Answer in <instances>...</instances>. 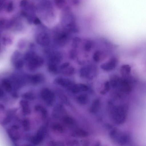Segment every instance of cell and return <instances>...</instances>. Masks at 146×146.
<instances>
[{"label": "cell", "mask_w": 146, "mask_h": 146, "mask_svg": "<svg viewBox=\"0 0 146 146\" xmlns=\"http://www.w3.org/2000/svg\"><path fill=\"white\" fill-rule=\"evenodd\" d=\"M27 0H22L20 2V6L21 7H25L27 5Z\"/></svg>", "instance_id": "2e32d148"}, {"label": "cell", "mask_w": 146, "mask_h": 146, "mask_svg": "<svg viewBox=\"0 0 146 146\" xmlns=\"http://www.w3.org/2000/svg\"><path fill=\"white\" fill-rule=\"evenodd\" d=\"M55 82L57 84L64 87H68L71 85V81L69 80L64 78L59 77L56 78Z\"/></svg>", "instance_id": "5b68a950"}, {"label": "cell", "mask_w": 146, "mask_h": 146, "mask_svg": "<svg viewBox=\"0 0 146 146\" xmlns=\"http://www.w3.org/2000/svg\"><path fill=\"white\" fill-rule=\"evenodd\" d=\"M26 58L29 60L28 66L31 70H35L40 67L44 62L43 59L34 53L29 54Z\"/></svg>", "instance_id": "6da1fadb"}, {"label": "cell", "mask_w": 146, "mask_h": 146, "mask_svg": "<svg viewBox=\"0 0 146 146\" xmlns=\"http://www.w3.org/2000/svg\"><path fill=\"white\" fill-rule=\"evenodd\" d=\"M43 138V134L41 132H38L36 135L32 139V143L34 145H37L40 143Z\"/></svg>", "instance_id": "8992f818"}, {"label": "cell", "mask_w": 146, "mask_h": 146, "mask_svg": "<svg viewBox=\"0 0 146 146\" xmlns=\"http://www.w3.org/2000/svg\"><path fill=\"white\" fill-rule=\"evenodd\" d=\"M52 128L53 130L60 132H62L64 130L63 127L60 125L58 124L53 125L52 127Z\"/></svg>", "instance_id": "8fae6325"}, {"label": "cell", "mask_w": 146, "mask_h": 146, "mask_svg": "<svg viewBox=\"0 0 146 146\" xmlns=\"http://www.w3.org/2000/svg\"><path fill=\"white\" fill-rule=\"evenodd\" d=\"M23 125L24 130L26 131H28L30 130V124L28 119H25L23 121Z\"/></svg>", "instance_id": "9c48e42d"}, {"label": "cell", "mask_w": 146, "mask_h": 146, "mask_svg": "<svg viewBox=\"0 0 146 146\" xmlns=\"http://www.w3.org/2000/svg\"><path fill=\"white\" fill-rule=\"evenodd\" d=\"M42 107L39 105L36 106L35 107V109L37 111H40L42 108Z\"/></svg>", "instance_id": "e0dca14e"}, {"label": "cell", "mask_w": 146, "mask_h": 146, "mask_svg": "<svg viewBox=\"0 0 146 146\" xmlns=\"http://www.w3.org/2000/svg\"><path fill=\"white\" fill-rule=\"evenodd\" d=\"M40 111L41 112L42 117L44 118L46 117L47 115V111L46 109L42 107Z\"/></svg>", "instance_id": "9a60e30c"}, {"label": "cell", "mask_w": 146, "mask_h": 146, "mask_svg": "<svg viewBox=\"0 0 146 146\" xmlns=\"http://www.w3.org/2000/svg\"><path fill=\"white\" fill-rule=\"evenodd\" d=\"M63 120L65 123L68 125H72L74 123V121L73 119L69 116H65L64 117Z\"/></svg>", "instance_id": "30bf717a"}, {"label": "cell", "mask_w": 146, "mask_h": 146, "mask_svg": "<svg viewBox=\"0 0 146 146\" xmlns=\"http://www.w3.org/2000/svg\"><path fill=\"white\" fill-rule=\"evenodd\" d=\"M41 95L42 99L48 105H52L55 100L54 94L47 88H44L42 90Z\"/></svg>", "instance_id": "7a4b0ae2"}, {"label": "cell", "mask_w": 146, "mask_h": 146, "mask_svg": "<svg viewBox=\"0 0 146 146\" xmlns=\"http://www.w3.org/2000/svg\"><path fill=\"white\" fill-rule=\"evenodd\" d=\"M4 0H0V11L2 9L4 6Z\"/></svg>", "instance_id": "ac0fdd59"}, {"label": "cell", "mask_w": 146, "mask_h": 146, "mask_svg": "<svg viewBox=\"0 0 146 146\" xmlns=\"http://www.w3.org/2000/svg\"><path fill=\"white\" fill-rule=\"evenodd\" d=\"M48 69L50 72L54 73H56L58 71L57 65L49 63L48 65Z\"/></svg>", "instance_id": "ba28073f"}, {"label": "cell", "mask_w": 146, "mask_h": 146, "mask_svg": "<svg viewBox=\"0 0 146 146\" xmlns=\"http://www.w3.org/2000/svg\"><path fill=\"white\" fill-rule=\"evenodd\" d=\"M72 91L73 93H78L82 92L81 89L80 84L74 85L72 87Z\"/></svg>", "instance_id": "7c38bea8"}, {"label": "cell", "mask_w": 146, "mask_h": 146, "mask_svg": "<svg viewBox=\"0 0 146 146\" xmlns=\"http://www.w3.org/2000/svg\"><path fill=\"white\" fill-rule=\"evenodd\" d=\"M36 40L38 44L44 46L48 45L50 42L48 35L44 32L39 34L36 36Z\"/></svg>", "instance_id": "3957f363"}, {"label": "cell", "mask_w": 146, "mask_h": 146, "mask_svg": "<svg viewBox=\"0 0 146 146\" xmlns=\"http://www.w3.org/2000/svg\"><path fill=\"white\" fill-rule=\"evenodd\" d=\"M14 8L13 3L12 1L9 2L7 7V11L8 12L12 11Z\"/></svg>", "instance_id": "4fadbf2b"}, {"label": "cell", "mask_w": 146, "mask_h": 146, "mask_svg": "<svg viewBox=\"0 0 146 146\" xmlns=\"http://www.w3.org/2000/svg\"><path fill=\"white\" fill-rule=\"evenodd\" d=\"M60 70L62 74L67 76L72 75L74 71V68L68 62L62 64L60 67Z\"/></svg>", "instance_id": "277c9868"}, {"label": "cell", "mask_w": 146, "mask_h": 146, "mask_svg": "<svg viewBox=\"0 0 146 146\" xmlns=\"http://www.w3.org/2000/svg\"><path fill=\"white\" fill-rule=\"evenodd\" d=\"M23 62L21 59L19 60L15 63V66L17 68H21L23 67Z\"/></svg>", "instance_id": "5bb4252c"}, {"label": "cell", "mask_w": 146, "mask_h": 146, "mask_svg": "<svg viewBox=\"0 0 146 146\" xmlns=\"http://www.w3.org/2000/svg\"><path fill=\"white\" fill-rule=\"evenodd\" d=\"M44 78L42 75L40 74L32 75L31 77V82L34 84H37L41 82Z\"/></svg>", "instance_id": "52a82bcc"}]
</instances>
